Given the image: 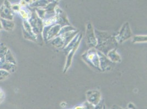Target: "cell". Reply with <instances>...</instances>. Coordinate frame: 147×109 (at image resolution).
I'll use <instances>...</instances> for the list:
<instances>
[{
	"mask_svg": "<svg viewBox=\"0 0 147 109\" xmlns=\"http://www.w3.org/2000/svg\"><path fill=\"white\" fill-rule=\"evenodd\" d=\"M5 98V94L2 89L0 88V104L3 102Z\"/></svg>",
	"mask_w": 147,
	"mask_h": 109,
	"instance_id": "6da1fadb",
	"label": "cell"
}]
</instances>
